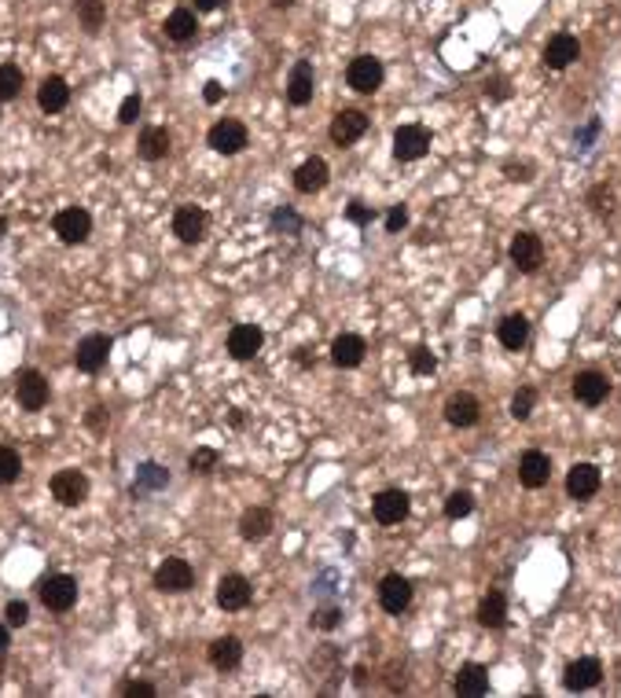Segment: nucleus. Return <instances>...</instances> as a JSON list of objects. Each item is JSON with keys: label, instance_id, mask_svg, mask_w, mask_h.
I'll return each mask as SVG.
<instances>
[{"label": "nucleus", "instance_id": "obj_1", "mask_svg": "<svg viewBox=\"0 0 621 698\" xmlns=\"http://www.w3.org/2000/svg\"><path fill=\"white\" fill-rule=\"evenodd\" d=\"M37 595H41L44 610L66 614L74 603H78V581H74L70 573H48V578L37 585Z\"/></svg>", "mask_w": 621, "mask_h": 698}, {"label": "nucleus", "instance_id": "obj_2", "mask_svg": "<svg viewBox=\"0 0 621 698\" xmlns=\"http://www.w3.org/2000/svg\"><path fill=\"white\" fill-rule=\"evenodd\" d=\"M206 143H210V151L232 159V155H239V151H243L246 143H251V133H246V126H243L239 118H221L217 126H210Z\"/></svg>", "mask_w": 621, "mask_h": 698}, {"label": "nucleus", "instance_id": "obj_3", "mask_svg": "<svg viewBox=\"0 0 621 698\" xmlns=\"http://www.w3.org/2000/svg\"><path fill=\"white\" fill-rule=\"evenodd\" d=\"M427 151H431V129L427 126H415V121L397 126V133H393V159L397 162H419Z\"/></svg>", "mask_w": 621, "mask_h": 698}, {"label": "nucleus", "instance_id": "obj_4", "mask_svg": "<svg viewBox=\"0 0 621 698\" xmlns=\"http://www.w3.org/2000/svg\"><path fill=\"white\" fill-rule=\"evenodd\" d=\"M383 78H386V70H383V59H376V56H357V59H350V66H345V85L361 96L379 92Z\"/></svg>", "mask_w": 621, "mask_h": 698}, {"label": "nucleus", "instance_id": "obj_5", "mask_svg": "<svg viewBox=\"0 0 621 698\" xmlns=\"http://www.w3.org/2000/svg\"><path fill=\"white\" fill-rule=\"evenodd\" d=\"M48 397H52V390H48V379L41 376L37 368L19 371V379H15V401H19L22 412H41L48 405Z\"/></svg>", "mask_w": 621, "mask_h": 698}, {"label": "nucleus", "instance_id": "obj_6", "mask_svg": "<svg viewBox=\"0 0 621 698\" xmlns=\"http://www.w3.org/2000/svg\"><path fill=\"white\" fill-rule=\"evenodd\" d=\"M52 496L63 508H78L89 500V475L78 467H63L52 475Z\"/></svg>", "mask_w": 621, "mask_h": 698}, {"label": "nucleus", "instance_id": "obj_7", "mask_svg": "<svg viewBox=\"0 0 621 698\" xmlns=\"http://www.w3.org/2000/svg\"><path fill=\"white\" fill-rule=\"evenodd\" d=\"M111 335H85L78 342V349H74V364H78V371H85V376H96V371L107 368V357H111Z\"/></svg>", "mask_w": 621, "mask_h": 698}, {"label": "nucleus", "instance_id": "obj_8", "mask_svg": "<svg viewBox=\"0 0 621 698\" xmlns=\"http://www.w3.org/2000/svg\"><path fill=\"white\" fill-rule=\"evenodd\" d=\"M52 229H56V236H59L66 246H78V243H85V239L92 236V213L82 210V206H66V210L56 213Z\"/></svg>", "mask_w": 621, "mask_h": 698}, {"label": "nucleus", "instance_id": "obj_9", "mask_svg": "<svg viewBox=\"0 0 621 698\" xmlns=\"http://www.w3.org/2000/svg\"><path fill=\"white\" fill-rule=\"evenodd\" d=\"M195 585V570H191V562L188 559H166L159 570H155V588L159 592H166V595H181V592H188Z\"/></svg>", "mask_w": 621, "mask_h": 698}, {"label": "nucleus", "instance_id": "obj_10", "mask_svg": "<svg viewBox=\"0 0 621 698\" xmlns=\"http://www.w3.org/2000/svg\"><path fill=\"white\" fill-rule=\"evenodd\" d=\"M408 492L405 489H383L376 500H371V515H376L379 526H401V522L408 518Z\"/></svg>", "mask_w": 621, "mask_h": 698}, {"label": "nucleus", "instance_id": "obj_11", "mask_svg": "<svg viewBox=\"0 0 621 698\" xmlns=\"http://www.w3.org/2000/svg\"><path fill=\"white\" fill-rule=\"evenodd\" d=\"M206 229H210V213L203 206H177V213H173V236H177L181 243H198L206 239Z\"/></svg>", "mask_w": 621, "mask_h": 698}, {"label": "nucleus", "instance_id": "obj_12", "mask_svg": "<svg viewBox=\"0 0 621 698\" xmlns=\"http://www.w3.org/2000/svg\"><path fill=\"white\" fill-rule=\"evenodd\" d=\"M251 595H254V588H251V581H246L243 573H225V578L217 581V607L229 610V614L251 607Z\"/></svg>", "mask_w": 621, "mask_h": 698}, {"label": "nucleus", "instance_id": "obj_13", "mask_svg": "<svg viewBox=\"0 0 621 698\" xmlns=\"http://www.w3.org/2000/svg\"><path fill=\"white\" fill-rule=\"evenodd\" d=\"M610 397V383H607V376L603 371H578L574 376V401L578 405H585V408H600L603 401Z\"/></svg>", "mask_w": 621, "mask_h": 698}, {"label": "nucleus", "instance_id": "obj_14", "mask_svg": "<svg viewBox=\"0 0 621 698\" xmlns=\"http://www.w3.org/2000/svg\"><path fill=\"white\" fill-rule=\"evenodd\" d=\"M508 254L518 265V272H526V276H530V272H537L544 265V243H540L537 232H518L511 239V246H508Z\"/></svg>", "mask_w": 621, "mask_h": 698}, {"label": "nucleus", "instance_id": "obj_15", "mask_svg": "<svg viewBox=\"0 0 621 698\" xmlns=\"http://www.w3.org/2000/svg\"><path fill=\"white\" fill-rule=\"evenodd\" d=\"M408 603H412V581L401 578V573H386L379 581V607L397 617L408 610Z\"/></svg>", "mask_w": 621, "mask_h": 698}, {"label": "nucleus", "instance_id": "obj_16", "mask_svg": "<svg viewBox=\"0 0 621 698\" xmlns=\"http://www.w3.org/2000/svg\"><path fill=\"white\" fill-rule=\"evenodd\" d=\"M313 92H316V74L309 59H298L291 66V78H287V104L291 107H306L313 104Z\"/></svg>", "mask_w": 621, "mask_h": 698}, {"label": "nucleus", "instance_id": "obj_17", "mask_svg": "<svg viewBox=\"0 0 621 698\" xmlns=\"http://www.w3.org/2000/svg\"><path fill=\"white\" fill-rule=\"evenodd\" d=\"M600 485H603V475H600L595 463H574L570 467V475H566L570 500H592V496L600 492Z\"/></svg>", "mask_w": 621, "mask_h": 698}, {"label": "nucleus", "instance_id": "obj_18", "mask_svg": "<svg viewBox=\"0 0 621 698\" xmlns=\"http://www.w3.org/2000/svg\"><path fill=\"white\" fill-rule=\"evenodd\" d=\"M581 59V41L574 34H555L548 44H544V66L548 70H566Z\"/></svg>", "mask_w": 621, "mask_h": 698}, {"label": "nucleus", "instance_id": "obj_19", "mask_svg": "<svg viewBox=\"0 0 621 698\" xmlns=\"http://www.w3.org/2000/svg\"><path fill=\"white\" fill-rule=\"evenodd\" d=\"M478 419H482V405L475 393H453L449 401H445V423H449V427L467 430V427H475Z\"/></svg>", "mask_w": 621, "mask_h": 698}, {"label": "nucleus", "instance_id": "obj_20", "mask_svg": "<svg viewBox=\"0 0 621 698\" xmlns=\"http://www.w3.org/2000/svg\"><path fill=\"white\" fill-rule=\"evenodd\" d=\"M261 345H265V331L254 328V323H236V328L229 331V353H232V361L258 357Z\"/></svg>", "mask_w": 621, "mask_h": 698}, {"label": "nucleus", "instance_id": "obj_21", "mask_svg": "<svg viewBox=\"0 0 621 698\" xmlns=\"http://www.w3.org/2000/svg\"><path fill=\"white\" fill-rule=\"evenodd\" d=\"M331 140L338 143V147H350V143H357L364 133H368V114L364 111H338L335 118H331Z\"/></svg>", "mask_w": 621, "mask_h": 698}, {"label": "nucleus", "instance_id": "obj_22", "mask_svg": "<svg viewBox=\"0 0 621 698\" xmlns=\"http://www.w3.org/2000/svg\"><path fill=\"white\" fill-rule=\"evenodd\" d=\"M518 482L526 489H544L552 482V460L548 453H540V448H530V453L518 460Z\"/></svg>", "mask_w": 621, "mask_h": 698}, {"label": "nucleus", "instance_id": "obj_23", "mask_svg": "<svg viewBox=\"0 0 621 698\" xmlns=\"http://www.w3.org/2000/svg\"><path fill=\"white\" fill-rule=\"evenodd\" d=\"M600 677H603L600 662H595V658H578V662H570L563 669V687L566 691H588V687L600 684Z\"/></svg>", "mask_w": 621, "mask_h": 698}, {"label": "nucleus", "instance_id": "obj_24", "mask_svg": "<svg viewBox=\"0 0 621 698\" xmlns=\"http://www.w3.org/2000/svg\"><path fill=\"white\" fill-rule=\"evenodd\" d=\"M328 181H331V169H328V162H324V159H306L302 166L294 169V188L302 191V195H316V191H324V188H328Z\"/></svg>", "mask_w": 621, "mask_h": 698}, {"label": "nucleus", "instance_id": "obj_25", "mask_svg": "<svg viewBox=\"0 0 621 698\" xmlns=\"http://www.w3.org/2000/svg\"><path fill=\"white\" fill-rule=\"evenodd\" d=\"M37 104L44 114H59L70 104V85L59 78V74H48V78L37 85Z\"/></svg>", "mask_w": 621, "mask_h": 698}, {"label": "nucleus", "instance_id": "obj_26", "mask_svg": "<svg viewBox=\"0 0 621 698\" xmlns=\"http://www.w3.org/2000/svg\"><path fill=\"white\" fill-rule=\"evenodd\" d=\"M456 694L460 698H482V694H489V669L485 665H478V662H467V665H460V672H456Z\"/></svg>", "mask_w": 621, "mask_h": 698}, {"label": "nucleus", "instance_id": "obj_27", "mask_svg": "<svg viewBox=\"0 0 621 698\" xmlns=\"http://www.w3.org/2000/svg\"><path fill=\"white\" fill-rule=\"evenodd\" d=\"M169 485V470L162 467V463H140L136 467V478H133V500H144V496H151V492H159V489H166Z\"/></svg>", "mask_w": 621, "mask_h": 698}, {"label": "nucleus", "instance_id": "obj_28", "mask_svg": "<svg viewBox=\"0 0 621 698\" xmlns=\"http://www.w3.org/2000/svg\"><path fill=\"white\" fill-rule=\"evenodd\" d=\"M364 353H368V342L361 335H338L331 342V361L335 368H361L364 364Z\"/></svg>", "mask_w": 621, "mask_h": 698}, {"label": "nucleus", "instance_id": "obj_29", "mask_svg": "<svg viewBox=\"0 0 621 698\" xmlns=\"http://www.w3.org/2000/svg\"><path fill=\"white\" fill-rule=\"evenodd\" d=\"M272 530H276V518H272L268 508H246L243 518H239V537L243 540H265Z\"/></svg>", "mask_w": 621, "mask_h": 698}, {"label": "nucleus", "instance_id": "obj_30", "mask_svg": "<svg viewBox=\"0 0 621 698\" xmlns=\"http://www.w3.org/2000/svg\"><path fill=\"white\" fill-rule=\"evenodd\" d=\"M169 129L166 126H147L144 133H140V143H136V151H140V159L144 162H162L166 155H169Z\"/></svg>", "mask_w": 621, "mask_h": 698}, {"label": "nucleus", "instance_id": "obj_31", "mask_svg": "<svg viewBox=\"0 0 621 698\" xmlns=\"http://www.w3.org/2000/svg\"><path fill=\"white\" fill-rule=\"evenodd\" d=\"M475 617H478L482 629H504L508 625V600L501 592H485Z\"/></svg>", "mask_w": 621, "mask_h": 698}, {"label": "nucleus", "instance_id": "obj_32", "mask_svg": "<svg viewBox=\"0 0 621 698\" xmlns=\"http://www.w3.org/2000/svg\"><path fill=\"white\" fill-rule=\"evenodd\" d=\"M496 338H501L504 349H523L526 338H530V320L523 313H511L496 323Z\"/></svg>", "mask_w": 621, "mask_h": 698}, {"label": "nucleus", "instance_id": "obj_33", "mask_svg": "<svg viewBox=\"0 0 621 698\" xmlns=\"http://www.w3.org/2000/svg\"><path fill=\"white\" fill-rule=\"evenodd\" d=\"M239 662H243V643L236 636H221V640L210 643V665L213 669L229 672V669H239Z\"/></svg>", "mask_w": 621, "mask_h": 698}, {"label": "nucleus", "instance_id": "obj_34", "mask_svg": "<svg viewBox=\"0 0 621 698\" xmlns=\"http://www.w3.org/2000/svg\"><path fill=\"white\" fill-rule=\"evenodd\" d=\"M198 12H191V8H177V12H169V19H166V37L169 41H177V44H188L195 34H198V19H195Z\"/></svg>", "mask_w": 621, "mask_h": 698}, {"label": "nucleus", "instance_id": "obj_35", "mask_svg": "<svg viewBox=\"0 0 621 698\" xmlns=\"http://www.w3.org/2000/svg\"><path fill=\"white\" fill-rule=\"evenodd\" d=\"M268 224H272V232H276V236H302V229H306L302 213H294L291 206H276L272 217H268Z\"/></svg>", "mask_w": 621, "mask_h": 698}, {"label": "nucleus", "instance_id": "obj_36", "mask_svg": "<svg viewBox=\"0 0 621 698\" xmlns=\"http://www.w3.org/2000/svg\"><path fill=\"white\" fill-rule=\"evenodd\" d=\"M78 22L89 34H96L107 22V4L104 0H78Z\"/></svg>", "mask_w": 621, "mask_h": 698}, {"label": "nucleus", "instance_id": "obj_37", "mask_svg": "<svg viewBox=\"0 0 621 698\" xmlns=\"http://www.w3.org/2000/svg\"><path fill=\"white\" fill-rule=\"evenodd\" d=\"M22 92V70L15 63H0V104H12Z\"/></svg>", "mask_w": 621, "mask_h": 698}, {"label": "nucleus", "instance_id": "obj_38", "mask_svg": "<svg viewBox=\"0 0 621 698\" xmlns=\"http://www.w3.org/2000/svg\"><path fill=\"white\" fill-rule=\"evenodd\" d=\"M217 463H221V453H217V448H210V445H198L195 453L188 456V470H191V475H213Z\"/></svg>", "mask_w": 621, "mask_h": 698}, {"label": "nucleus", "instance_id": "obj_39", "mask_svg": "<svg viewBox=\"0 0 621 698\" xmlns=\"http://www.w3.org/2000/svg\"><path fill=\"white\" fill-rule=\"evenodd\" d=\"M22 475V456L12 445H0V485H12Z\"/></svg>", "mask_w": 621, "mask_h": 698}, {"label": "nucleus", "instance_id": "obj_40", "mask_svg": "<svg viewBox=\"0 0 621 698\" xmlns=\"http://www.w3.org/2000/svg\"><path fill=\"white\" fill-rule=\"evenodd\" d=\"M408 371H412V376H419V379L434 376V371H438V357L431 353V345H415L412 349V353H408Z\"/></svg>", "mask_w": 621, "mask_h": 698}, {"label": "nucleus", "instance_id": "obj_41", "mask_svg": "<svg viewBox=\"0 0 621 698\" xmlns=\"http://www.w3.org/2000/svg\"><path fill=\"white\" fill-rule=\"evenodd\" d=\"M533 408H537V390H533V386H518L515 397H511V415H515L518 423H526V419L533 415Z\"/></svg>", "mask_w": 621, "mask_h": 698}, {"label": "nucleus", "instance_id": "obj_42", "mask_svg": "<svg viewBox=\"0 0 621 698\" xmlns=\"http://www.w3.org/2000/svg\"><path fill=\"white\" fill-rule=\"evenodd\" d=\"M470 511H475V496H470L467 489H456V492H449V500H445V518L460 522V518H467Z\"/></svg>", "mask_w": 621, "mask_h": 698}, {"label": "nucleus", "instance_id": "obj_43", "mask_svg": "<svg viewBox=\"0 0 621 698\" xmlns=\"http://www.w3.org/2000/svg\"><path fill=\"white\" fill-rule=\"evenodd\" d=\"M309 625L313 629H320V632H331V629H338L342 625V607H335V603H324L313 617H309Z\"/></svg>", "mask_w": 621, "mask_h": 698}, {"label": "nucleus", "instance_id": "obj_44", "mask_svg": "<svg viewBox=\"0 0 621 698\" xmlns=\"http://www.w3.org/2000/svg\"><path fill=\"white\" fill-rule=\"evenodd\" d=\"M140 111H144L140 92H129L126 99H121V107H118V121H121V126H133V121L140 118Z\"/></svg>", "mask_w": 621, "mask_h": 698}, {"label": "nucleus", "instance_id": "obj_45", "mask_svg": "<svg viewBox=\"0 0 621 698\" xmlns=\"http://www.w3.org/2000/svg\"><path fill=\"white\" fill-rule=\"evenodd\" d=\"M588 206H592L595 213H610V210H614V191H610L607 184H595V188L588 191Z\"/></svg>", "mask_w": 621, "mask_h": 698}, {"label": "nucleus", "instance_id": "obj_46", "mask_svg": "<svg viewBox=\"0 0 621 698\" xmlns=\"http://www.w3.org/2000/svg\"><path fill=\"white\" fill-rule=\"evenodd\" d=\"M405 229H408V206L397 203V206L386 210V232L397 236V232H405Z\"/></svg>", "mask_w": 621, "mask_h": 698}, {"label": "nucleus", "instance_id": "obj_47", "mask_svg": "<svg viewBox=\"0 0 621 698\" xmlns=\"http://www.w3.org/2000/svg\"><path fill=\"white\" fill-rule=\"evenodd\" d=\"M4 621H8L12 629H22V625H27V621H30V607L22 603V600H12V603L4 607Z\"/></svg>", "mask_w": 621, "mask_h": 698}, {"label": "nucleus", "instance_id": "obj_48", "mask_svg": "<svg viewBox=\"0 0 621 698\" xmlns=\"http://www.w3.org/2000/svg\"><path fill=\"white\" fill-rule=\"evenodd\" d=\"M504 177L515 184H530L533 181V166L530 162H504Z\"/></svg>", "mask_w": 621, "mask_h": 698}, {"label": "nucleus", "instance_id": "obj_49", "mask_svg": "<svg viewBox=\"0 0 621 698\" xmlns=\"http://www.w3.org/2000/svg\"><path fill=\"white\" fill-rule=\"evenodd\" d=\"M345 217H350V221L357 224V229H368V224L376 221V210H371V206H364V203H357V198H353V203L345 206Z\"/></svg>", "mask_w": 621, "mask_h": 698}, {"label": "nucleus", "instance_id": "obj_50", "mask_svg": "<svg viewBox=\"0 0 621 698\" xmlns=\"http://www.w3.org/2000/svg\"><path fill=\"white\" fill-rule=\"evenodd\" d=\"M121 694H126V698H155L159 691H155V684H144V680H126V684H121Z\"/></svg>", "mask_w": 621, "mask_h": 698}, {"label": "nucleus", "instance_id": "obj_51", "mask_svg": "<svg viewBox=\"0 0 621 698\" xmlns=\"http://www.w3.org/2000/svg\"><path fill=\"white\" fill-rule=\"evenodd\" d=\"M85 423H89V430H96V434H104V430H107V423H111V415H107V408H104V405H96V408H89V415H85Z\"/></svg>", "mask_w": 621, "mask_h": 698}, {"label": "nucleus", "instance_id": "obj_52", "mask_svg": "<svg viewBox=\"0 0 621 698\" xmlns=\"http://www.w3.org/2000/svg\"><path fill=\"white\" fill-rule=\"evenodd\" d=\"M203 99H206L210 107L221 104V99H225V85H221V81H206V85H203Z\"/></svg>", "mask_w": 621, "mask_h": 698}, {"label": "nucleus", "instance_id": "obj_53", "mask_svg": "<svg viewBox=\"0 0 621 698\" xmlns=\"http://www.w3.org/2000/svg\"><path fill=\"white\" fill-rule=\"evenodd\" d=\"M485 96H489V99H508V81H504V78L489 81V85H485Z\"/></svg>", "mask_w": 621, "mask_h": 698}, {"label": "nucleus", "instance_id": "obj_54", "mask_svg": "<svg viewBox=\"0 0 621 698\" xmlns=\"http://www.w3.org/2000/svg\"><path fill=\"white\" fill-rule=\"evenodd\" d=\"M595 133H600V121H595V118H592V121H588V126H585V129L578 133V147H581V151H585V147H588V140H592Z\"/></svg>", "mask_w": 621, "mask_h": 698}, {"label": "nucleus", "instance_id": "obj_55", "mask_svg": "<svg viewBox=\"0 0 621 698\" xmlns=\"http://www.w3.org/2000/svg\"><path fill=\"white\" fill-rule=\"evenodd\" d=\"M191 4H195L198 15H206V12H217L221 4H225V0H191Z\"/></svg>", "mask_w": 621, "mask_h": 698}, {"label": "nucleus", "instance_id": "obj_56", "mask_svg": "<svg viewBox=\"0 0 621 698\" xmlns=\"http://www.w3.org/2000/svg\"><path fill=\"white\" fill-rule=\"evenodd\" d=\"M353 684H357V687L368 684V665H357V669H353Z\"/></svg>", "mask_w": 621, "mask_h": 698}, {"label": "nucleus", "instance_id": "obj_57", "mask_svg": "<svg viewBox=\"0 0 621 698\" xmlns=\"http://www.w3.org/2000/svg\"><path fill=\"white\" fill-rule=\"evenodd\" d=\"M8 629H12V625H8V621H4V625H0V655H4V651H8V643H12Z\"/></svg>", "mask_w": 621, "mask_h": 698}, {"label": "nucleus", "instance_id": "obj_58", "mask_svg": "<svg viewBox=\"0 0 621 698\" xmlns=\"http://www.w3.org/2000/svg\"><path fill=\"white\" fill-rule=\"evenodd\" d=\"M229 419H232V427H243V412H239V408H232V415H229Z\"/></svg>", "mask_w": 621, "mask_h": 698}, {"label": "nucleus", "instance_id": "obj_59", "mask_svg": "<svg viewBox=\"0 0 621 698\" xmlns=\"http://www.w3.org/2000/svg\"><path fill=\"white\" fill-rule=\"evenodd\" d=\"M294 0H272V8H291Z\"/></svg>", "mask_w": 621, "mask_h": 698}, {"label": "nucleus", "instance_id": "obj_60", "mask_svg": "<svg viewBox=\"0 0 621 698\" xmlns=\"http://www.w3.org/2000/svg\"><path fill=\"white\" fill-rule=\"evenodd\" d=\"M4 232H8V221H4V217H0V236H4Z\"/></svg>", "mask_w": 621, "mask_h": 698}]
</instances>
